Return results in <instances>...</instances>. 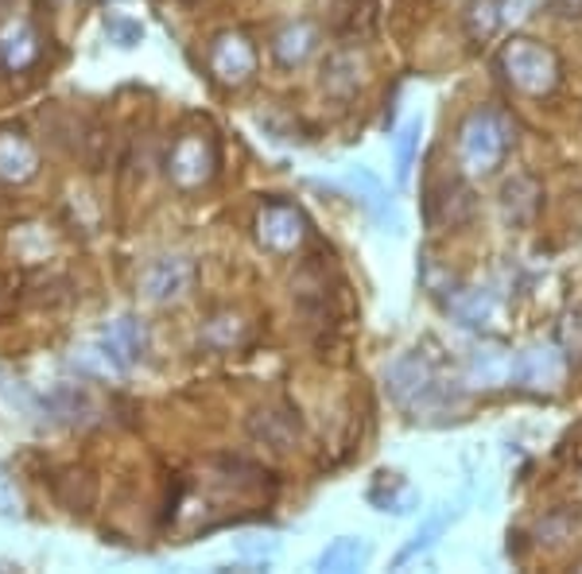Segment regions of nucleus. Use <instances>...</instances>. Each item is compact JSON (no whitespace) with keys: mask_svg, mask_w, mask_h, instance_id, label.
Instances as JSON below:
<instances>
[{"mask_svg":"<svg viewBox=\"0 0 582 574\" xmlns=\"http://www.w3.org/2000/svg\"><path fill=\"white\" fill-rule=\"evenodd\" d=\"M94 354L102 357L105 369L128 373L133 365L144 362V354H148V331H144V323L125 315V319H117V323L105 326Z\"/></svg>","mask_w":582,"mask_h":574,"instance_id":"nucleus-4","label":"nucleus"},{"mask_svg":"<svg viewBox=\"0 0 582 574\" xmlns=\"http://www.w3.org/2000/svg\"><path fill=\"white\" fill-rule=\"evenodd\" d=\"M210 66L226 86H241V82H249V74L257 71V51H252V43L245 40V35L226 32L214 40Z\"/></svg>","mask_w":582,"mask_h":574,"instance_id":"nucleus-9","label":"nucleus"},{"mask_svg":"<svg viewBox=\"0 0 582 574\" xmlns=\"http://www.w3.org/2000/svg\"><path fill=\"white\" fill-rule=\"evenodd\" d=\"M323 86L339 97L354 94V90L362 86V59H357L354 51H339V55H331L323 66Z\"/></svg>","mask_w":582,"mask_h":574,"instance_id":"nucleus-18","label":"nucleus"},{"mask_svg":"<svg viewBox=\"0 0 582 574\" xmlns=\"http://www.w3.org/2000/svg\"><path fill=\"white\" fill-rule=\"evenodd\" d=\"M370 563V547H365V540H354V535H342V540H334L331 547L319 555V571H362V566Z\"/></svg>","mask_w":582,"mask_h":574,"instance_id":"nucleus-19","label":"nucleus"},{"mask_svg":"<svg viewBox=\"0 0 582 574\" xmlns=\"http://www.w3.org/2000/svg\"><path fill=\"white\" fill-rule=\"evenodd\" d=\"M463 24H466V35L470 40H489L497 28L505 24V9L501 0H470V9L463 12Z\"/></svg>","mask_w":582,"mask_h":574,"instance_id":"nucleus-20","label":"nucleus"},{"mask_svg":"<svg viewBox=\"0 0 582 574\" xmlns=\"http://www.w3.org/2000/svg\"><path fill=\"white\" fill-rule=\"evenodd\" d=\"M540 4V0H505V20H528L532 17V9Z\"/></svg>","mask_w":582,"mask_h":574,"instance_id":"nucleus-27","label":"nucleus"},{"mask_svg":"<svg viewBox=\"0 0 582 574\" xmlns=\"http://www.w3.org/2000/svg\"><path fill=\"white\" fill-rule=\"evenodd\" d=\"M370 504L377 512H393V516H408L419 509V493L412 481H404L401 473H377V481L370 486Z\"/></svg>","mask_w":582,"mask_h":574,"instance_id":"nucleus-15","label":"nucleus"},{"mask_svg":"<svg viewBox=\"0 0 582 574\" xmlns=\"http://www.w3.org/2000/svg\"><path fill=\"white\" fill-rule=\"evenodd\" d=\"M190 280H195V264L187 257H159L144 268L141 292L152 303H175L190 292Z\"/></svg>","mask_w":582,"mask_h":574,"instance_id":"nucleus-7","label":"nucleus"},{"mask_svg":"<svg viewBox=\"0 0 582 574\" xmlns=\"http://www.w3.org/2000/svg\"><path fill=\"white\" fill-rule=\"evenodd\" d=\"M455 520V512L450 509H443V512H435L432 520H427L424 528H419L416 535H412L408 543H404L401 551H396V559H393V566H404V563H412L416 555H424V551H432L435 547V540H439L443 532H447V524Z\"/></svg>","mask_w":582,"mask_h":574,"instance_id":"nucleus-21","label":"nucleus"},{"mask_svg":"<svg viewBox=\"0 0 582 574\" xmlns=\"http://www.w3.org/2000/svg\"><path fill=\"white\" fill-rule=\"evenodd\" d=\"M447 311L466 331H489L501 319V300L489 288H463V292H450Z\"/></svg>","mask_w":582,"mask_h":574,"instance_id":"nucleus-11","label":"nucleus"},{"mask_svg":"<svg viewBox=\"0 0 582 574\" xmlns=\"http://www.w3.org/2000/svg\"><path fill=\"white\" fill-rule=\"evenodd\" d=\"M249 435L257 442L272 450H288L291 442L300 439V411L288 408V404H268V408H257L249 419Z\"/></svg>","mask_w":582,"mask_h":574,"instance_id":"nucleus-10","label":"nucleus"},{"mask_svg":"<svg viewBox=\"0 0 582 574\" xmlns=\"http://www.w3.org/2000/svg\"><path fill=\"white\" fill-rule=\"evenodd\" d=\"M35 167H40L35 144L24 133H17V128H0V179L24 182L35 175Z\"/></svg>","mask_w":582,"mask_h":574,"instance_id":"nucleus-13","label":"nucleus"},{"mask_svg":"<svg viewBox=\"0 0 582 574\" xmlns=\"http://www.w3.org/2000/svg\"><path fill=\"white\" fill-rule=\"evenodd\" d=\"M315 48H319V28L311 24V20H295V24H288L283 32H276L272 40V55L280 66L308 63V59L315 55Z\"/></svg>","mask_w":582,"mask_h":574,"instance_id":"nucleus-16","label":"nucleus"},{"mask_svg":"<svg viewBox=\"0 0 582 574\" xmlns=\"http://www.w3.org/2000/svg\"><path fill=\"white\" fill-rule=\"evenodd\" d=\"M540 210V182L532 175H512L501 187V218L509 229H528Z\"/></svg>","mask_w":582,"mask_h":574,"instance_id":"nucleus-12","label":"nucleus"},{"mask_svg":"<svg viewBox=\"0 0 582 574\" xmlns=\"http://www.w3.org/2000/svg\"><path fill=\"white\" fill-rule=\"evenodd\" d=\"M385 388L412 416H455L466 404L463 380L443 373L424 349H408L385 369Z\"/></svg>","mask_w":582,"mask_h":574,"instance_id":"nucleus-1","label":"nucleus"},{"mask_svg":"<svg viewBox=\"0 0 582 574\" xmlns=\"http://www.w3.org/2000/svg\"><path fill=\"white\" fill-rule=\"evenodd\" d=\"M567 377L563 354L555 346H528L524 354L512 365V380L520 388H532V393H555Z\"/></svg>","mask_w":582,"mask_h":574,"instance_id":"nucleus-8","label":"nucleus"},{"mask_svg":"<svg viewBox=\"0 0 582 574\" xmlns=\"http://www.w3.org/2000/svg\"><path fill=\"white\" fill-rule=\"evenodd\" d=\"M105 28H110L117 48H133V43H141V35H144V28L136 24V20H125V17H110L105 20Z\"/></svg>","mask_w":582,"mask_h":574,"instance_id":"nucleus-25","label":"nucleus"},{"mask_svg":"<svg viewBox=\"0 0 582 574\" xmlns=\"http://www.w3.org/2000/svg\"><path fill=\"white\" fill-rule=\"evenodd\" d=\"M512 144V125L497 109H478L458 128V159L470 175H489Z\"/></svg>","mask_w":582,"mask_h":574,"instance_id":"nucleus-2","label":"nucleus"},{"mask_svg":"<svg viewBox=\"0 0 582 574\" xmlns=\"http://www.w3.org/2000/svg\"><path fill=\"white\" fill-rule=\"evenodd\" d=\"M40 59V35L32 32V24L24 20H12L4 32H0V63L9 71H24Z\"/></svg>","mask_w":582,"mask_h":574,"instance_id":"nucleus-17","label":"nucleus"},{"mask_svg":"<svg viewBox=\"0 0 582 574\" xmlns=\"http://www.w3.org/2000/svg\"><path fill=\"white\" fill-rule=\"evenodd\" d=\"M51 408H55L63 419H71V424H79V419L86 424V419L94 416V400H90V396L82 393V388H74V385L59 388V393L51 396Z\"/></svg>","mask_w":582,"mask_h":574,"instance_id":"nucleus-24","label":"nucleus"},{"mask_svg":"<svg viewBox=\"0 0 582 574\" xmlns=\"http://www.w3.org/2000/svg\"><path fill=\"white\" fill-rule=\"evenodd\" d=\"M501 66H505V79H509L517 90H524V94H548V90L559 82L555 51L543 48V43H536V40L505 43Z\"/></svg>","mask_w":582,"mask_h":574,"instance_id":"nucleus-3","label":"nucleus"},{"mask_svg":"<svg viewBox=\"0 0 582 574\" xmlns=\"http://www.w3.org/2000/svg\"><path fill=\"white\" fill-rule=\"evenodd\" d=\"M350 187H354L357 198L370 206L373 218H385V213H388V198H385V187H381L377 175L365 171V167H354V171H350Z\"/></svg>","mask_w":582,"mask_h":574,"instance_id":"nucleus-22","label":"nucleus"},{"mask_svg":"<svg viewBox=\"0 0 582 574\" xmlns=\"http://www.w3.org/2000/svg\"><path fill=\"white\" fill-rule=\"evenodd\" d=\"M512 365L517 357L501 346H478L470 354V365H466V380L474 388H501L512 380Z\"/></svg>","mask_w":582,"mask_h":574,"instance_id":"nucleus-14","label":"nucleus"},{"mask_svg":"<svg viewBox=\"0 0 582 574\" xmlns=\"http://www.w3.org/2000/svg\"><path fill=\"white\" fill-rule=\"evenodd\" d=\"M214 167H218V156H214V144L206 136H179L167 156V175L175 179V187L183 190H195L202 182H210Z\"/></svg>","mask_w":582,"mask_h":574,"instance_id":"nucleus-5","label":"nucleus"},{"mask_svg":"<svg viewBox=\"0 0 582 574\" xmlns=\"http://www.w3.org/2000/svg\"><path fill=\"white\" fill-rule=\"evenodd\" d=\"M0 512H4V516H17V512H20L17 486H12L9 473H4V470H0Z\"/></svg>","mask_w":582,"mask_h":574,"instance_id":"nucleus-26","label":"nucleus"},{"mask_svg":"<svg viewBox=\"0 0 582 574\" xmlns=\"http://www.w3.org/2000/svg\"><path fill=\"white\" fill-rule=\"evenodd\" d=\"M257 237L272 252H295L303 244V237H308V221H303V213L295 206L268 202L257 213Z\"/></svg>","mask_w":582,"mask_h":574,"instance_id":"nucleus-6","label":"nucleus"},{"mask_svg":"<svg viewBox=\"0 0 582 574\" xmlns=\"http://www.w3.org/2000/svg\"><path fill=\"white\" fill-rule=\"evenodd\" d=\"M419 133H424V121H419V117H412L408 125L401 128V136H396V179H401V182H408L412 164H416Z\"/></svg>","mask_w":582,"mask_h":574,"instance_id":"nucleus-23","label":"nucleus"}]
</instances>
